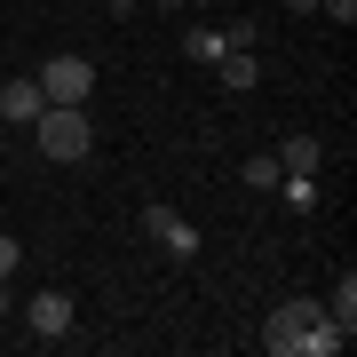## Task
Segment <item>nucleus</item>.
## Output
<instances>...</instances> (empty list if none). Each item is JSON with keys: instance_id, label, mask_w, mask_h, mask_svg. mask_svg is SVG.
<instances>
[{"instance_id": "6e6552de", "label": "nucleus", "mask_w": 357, "mask_h": 357, "mask_svg": "<svg viewBox=\"0 0 357 357\" xmlns=\"http://www.w3.org/2000/svg\"><path fill=\"white\" fill-rule=\"evenodd\" d=\"M278 167H286V175H318V167H326V143L318 135H286L278 143Z\"/></svg>"}, {"instance_id": "0eeeda50", "label": "nucleus", "mask_w": 357, "mask_h": 357, "mask_svg": "<svg viewBox=\"0 0 357 357\" xmlns=\"http://www.w3.org/2000/svg\"><path fill=\"white\" fill-rule=\"evenodd\" d=\"M183 56H191V64H222L230 56V24H191L183 32Z\"/></svg>"}, {"instance_id": "f8f14e48", "label": "nucleus", "mask_w": 357, "mask_h": 357, "mask_svg": "<svg viewBox=\"0 0 357 357\" xmlns=\"http://www.w3.org/2000/svg\"><path fill=\"white\" fill-rule=\"evenodd\" d=\"M278 175H286L278 151H255V159H246V183H255V191H278Z\"/></svg>"}, {"instance_id": "20e7f679", "label": "nucleus", "mask_w": 357, "mask_h": 357, "mask_svg": "<svg viewBox=\"0 0 357 357\" xmlns=\"http://www.w3.org/2000/svg\"><path fill=\"white\" fill-rule=\"evenodd\" d=\"M72 318H79V310H72L64 286H48V294H32V302H24V333H32V342H64Z\"/></svg>"}, {"instance_id": "dca6fc26", "label": "nucleus", "mask_w": 357, "mask_h": 357, "mask_svg": "<svg viewBox=\"0 0 357 357\" xmlns=\"http://www.w3.org/2000/svg\"><path fill=\"white\" fill-rule=\"evenodd\" d=\"M0 318H8V278H0Z\"/></svg>"}, {"instance_id": "9b49d317", "label": "nucleus", "mask_w": 357, "mask_h": 357, "mask_svg": "<svg viewBox=\"0 0 357 357\" xmlns=\"http://www.w3.org/2000/svg\"><path fill=\"white\" fill-rule=\"evenodd\" d=\"M326 318H342L357 333V270H342V286H333V302H326Z\"/></svg>"}, {"instance_id": "ddd939ff", "label": "nucleus", "mask_w": 357, "mask_h": 357, "mask_svg": "<svg viewBox=\"0 0 357 357\" xmlns=\"http://www.w3.org/2000/svg\"><path fill=\"white\" fill-rule=\"evenodd\" d=\"M16 262H24V246H16V238H0V278H16Z\"/></svg>"}, {"instance_id": "7ed1b4c3", "label": "nucleus", "mask_w": 357, "mask_h": 357, "mask_svg": "<svg viewBox=\"0 0 357 357\" xmlns=\"http://www.w3.org/2000/svg\"><path fill=\"white\" fill-rule=\"evenodd\" d=\"M318 318H326V302H278V310H270V326H262V349H270V357H294V349H302V333L318 326Z\"/></svg>"}, {"instance_id": "423d86ee", "label": "nucleus", "mask_w": 357, "mask_h": 357, "mask_svg": "<svg viewBox=\"0 0 357 357\" xmlns=\"http://www.w3.org/2000/svg\"><path fill=\"white\" fill-rule=\"evenodd\" d=\"M40 112H48V96H40V79H0V119H16V128H32Z\"/></svg>"}, {"instance_id": "9d476101", "label": "nucleus", "mask_w": 357, "mask_h": 357, "mask_svg": "<svg viewBox=\"0 0 357 357\" xmlns=\"http://www.w3.org/2000/svg\"><path fill=\"white\" fill-rule=\"evenodd\" d=\"M278 199L294 215H310V206H318V175H278Z\"/></svg>"}, {"instance_id": "2eb2a0df", "label": "nucleus", "mask_w": 357, "mask_h": 357, "mask_svg": "<svg viewBox=\"0 0 357 357\" xmlns=\"http://www.w3.org/2000/svg\"><path fill=\"white\" fill-rule=\"evenodd\" d=\"M103 8H119V16H128V8H143V0H103Z\"/></svg>"}, {"instance_id": "f03ea898", "label": "nucleus", "mask_w": 357, "mask_h": 357, "mask_svg": "<svg viewBox=\"0 0 357 357\" xmlns=\"http://www.w3.org/2000/svg\"><path fill=\"white\" fill-rule=\"evenodd\" d=\"M32 79H40L48 103H88V96H96V64H88V56H48Z\"/></svg>"}, {"instance_id": "1a4fd4ad", "label": "nucleus", "mask_w": 357, "mask_h": 357, "mask_svg": "<svg viewBox=\"0 0 357 357\" xmlns=\"http://www.w3.org/2000/svg\"><path fill=\"white\" fill-rule=\"evenodd\" d=\"M215 79H222L230 96H246V88H255V79H262V64H255V48H230L222 64H215Z\"/></svg>"}, {"instance_id": "f3484780", "label": "nucleus", "mask_w": 357, "mask_h": 357, "mask_svg": "<svg viewBox=\"0 0 357 357\" xmlns=\"http://www.w3.org/2000/svg\"><path fill=\"white\" fill-rule=\"evenodd\" d=\"M159 8H191V0H159Z\"/></svg>"}, {"instance_id": "39448f33", "label": "nucleus", "mask_w": 357, "mask_h": 357, "mask_svg": "<svg viewBox=\"0 0 357 357\" xmlns=\"http://www.w3.org/2000/svg\"><path fill=\"white\" fill-rule=\"evenodd\" d=\"M143 230H151V238H159L175 262H199V222H183L175 206H159V199H151V206H143Z\"/></svg>"}, {"instance_id": "f257e3e1", "label": "nucleus", "mask_w": 357, "mask_h": 357, "mask_svg": "<svg viewBox=\"0 0 357 357\" xmlns=\"http://www.w3.org/2000/svg\"><path fill=\"white\" fill-rule=\"evenodd\" d=\"M32 135H40V159H56V167H79V159L96 151L88 103H48V112L32 119Z\"/></svg>"}, {"instance_id": "4468645a", "label": "nucleus", "mask_w": 357, "mask_h": 357, "mask_svg": "<svg viewBox=\"0 0 357 357\" xmlns=\"http://www.w3.org/2000/svg\"><path fill=\"white\" fill-rule=\"evenodd\" d=\"M326 16H342V24H357V0H318Z\"/></svg>"}]
</instances>
